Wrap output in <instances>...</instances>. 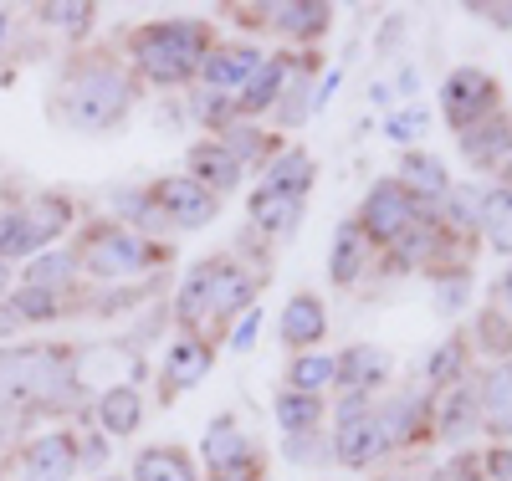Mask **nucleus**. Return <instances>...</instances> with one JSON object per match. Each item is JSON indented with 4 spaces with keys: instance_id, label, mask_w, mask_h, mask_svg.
I'll return each instance as SVG.
<instances>
[{
    "instance_id": "obj_1",
    "label": "nucleus",
    "mask_w": 512,
    "mask_h": 481,
    "mask_svg": "<svg viewBox=\"0 0 512 481\" xmlns=\"http://www.w3.org/2000/svg\"><path fill=\"white\" fill-rule=\"evenodd\" d=\"M134 103H139V77L108 47L67 57L52 87V118L72 128V134H113V128L128 123Z\"/></svg>"
},
{
    "instance_id": "obj_2",
    "label": "nucleus",
    "mask_w": 512,
    "mask_h": 481,
    "mask_svg": "<svg viewBox=\"0 0 512 481\" xmlns=\"http://www.w3.org/2000/svg\"><path fill=\"white\" fill-rule=\"evenodd\" d=\"M210 47H216V26L195 16H159L118 31V52L128 57L139 87H164V93L200 82V62Z\"/></svg>"
},
{
    "instance_id": "obj_3",
    "label": "nucleus",
    "mask_w": 512,
    "mask_h": 481,
    "mask_svg": "<svg viewBox=\"0 0 512 481\" xmlns=\"http://www.w3.org/2000/svg\"><path fill=\"white\" fill-rule=\"evenodd\" d=\"M77 405L72 343H11L0 348V420L62 415Z\"/></svg>"
},
{
    "instance_id": "obj_4",
    "label": "nucleus",
    "mask_w": 512,
    "mask_h": 481,
    "mask_svg": "<svg viewBox=\"0 0 512 481\" xmlns=\"http://www.w3.org/2000/svg\"><path fill=\"white\" fill-rule=\"evenodd\" d=\"M72 261H77V272L82 282H98V287H123V282H144L154 272H164L169 261H175V246L169 241H149L139 236L134 226H123V221H88V226H77L72 236Z\"/></svg>"
},
{
    "instance_id": "obj_5",
    "label": "nucleus",
    "mask_w": 512,
    "mask_h": 481,
    "mask_svg": "<svg viewBox=\"0 0 512 481\" xmlns=\"http://www.w3.org/2000/svg\"><path fill=\"white\" fill-rule=\"evenodd\" d=\"M72 226H77L72 195L41 190V195L21 200V210H16V236H11V246H6V261H31V256H41V251H52Z\"/></svg>"
},
{
    "instance_id": "obj_6",
    "label": "nucleus",
    "mask_w": 512,
    "mask_h": 481,
    "mask_svg": "<svg viewBox=\"0 0 512 481\" xmlns=\"http://www.w3.org/2000/svg\"><path fill=\"white\" fill-rule=\"evenodd\" d=\"M328 415H333V441H328L333 461L349 471H369L384 456V430L374 420V400L369 395H338L328 405Z\"/></svg>"
},
{
    "instance_id": "obj_7",
    "label": "nucleus",
    "mask_w": 512,
    "mask_h": 481,
    "mask_svg": "<svg viewBox=\"0 0 512 481\" xmlns=\"http://www.w3.org/2000/svg\"><path fill=\"white\" fill-rule=\"evenodd\" d=\"M82 466V441L77 430L52 425V430H36L31 441L16 446L11 456V476L16 481H72Z\"/></svg>"
},
{
    "instance_id": "obj_8",
    "label": "nucleus",
    "mask_w": 512,
    "mask_h": 481,
    "mask_svg": "<svg viewBox=\"0 0 512 481\" xmlns=\"http://www.w3.org/2000/svg\"><path fill=\"white\" fill-rule=\"evenodd\" d=\"M410 221H420V205H415V195H410L400 180H379V185H369V195L359 200V215H354V226L369 236L374 251H379V246H390Z\"/></svg>"
},
{
    "instance_id": "obj_9",
    "label": "nucleus",
    "mask_w": 512,
    "mask_h": 481,
    "mask_svg": "<svg viewBox=\"0 0 512 481\" xmlns=\"http://www.w3.org/2000/svg\"><path fill=\"white\" fill-rule=\"evenodd\" d=\"M497 77L482 72V67H456L446 82H441V113L446 123L456 128V134H466V128H477L497 113Z\"/></svg>"
},
{
    "instance_id": "obj_10",
    "label": "nucleus",
    "mask_w": 512,
    "mask_h": 481,
    "mask_svg": "<svg viewBox=\"0 0 512 481\" xmlns=\"http://www.w3.org/2000/svg\"><path fill=\"white\" fill-rule=\"evenodd\" d=\"M216 277H210V328H231L241 313L256 308V292H262V272H251L246 261H236L231 251H216Z\"/></svg>"
},
{
    "instance_id": "obj_11",
    "label": "nucleus",
    "mask_w": 512,
    "mask_h": 481,
    "mask_svg": "<svg viewBox=\"0 0 512 481\" xmlns=\"http://www.w3.org/2000/svg\"><path fill=\"white\" fill-rule=\"evenodd\" d=\"M149 195L164 210V221H169V231H175V236L180 231H205L221 215V200L210 195L205 185H195L190 174H164V180L149 185Z\"/></svg>"
},
{
    "instance_id": "obj_12",
    "label": "nucleus",
    "mask_w": 512,
    "mask_h": 481,
    "mask_svg": "<svg viewBox=\"0 0 512 481\" xmlns=\"http://www.w3.org/2000/svg\"><path fill=\"white\" fill-rule=\"evenodd\" d=\"M210 369H216V338H200V333H175V343L164 348V364H159V400H180L185 389H195Z\"/></svg>"
},
{
    "instance_id": "obj_13",
    "label": "nucleus",
    "mask_w": 512,
    "mask_h": 481,
    "mask_svg": "<svg viewBox=\"0 0 512 481\" xmlns=\"http://www.w3.org/2000/svg\"><path fill=\"white\" fill-rule=\"evenodd\" d=\"M267 62V52L256 41H216L200 62V87H216V93H241V87L256 77V67Z\"/></svg>"
},
{
    "instance_id": "obj_14",
    "label": "nucleus",
    "mask_w": 512,
    "mask_h": 481,
    "mask_svg": "<svg viewBox=\"0 0 512 481\" xmlns=\"http://www.w3.org/2000/svg\"><path fill=\"white\" fill-rule=\"evenodd\" d=\"M262 456V446L251 441V430L226 410V415H216L205 425V441H200V461H205V476H221V471H236V466H246V461H256Z\"/></svg>"
},
{
    "instance_id": "obj_15",
    "label": "nucleus",
    "mask_w": 512,
    "mask_h": 481,
    "mask_svg": "<svg viewBox=\"0 0 512 481\" xmlns=\"http://www.w3.org/2000/svg\"><path fill=\"white\" fill-rule=\"evenodd\" d=\"M185 174H190L195 185H205L216 200H226V195L246 180L241 159H236L221 139H200V144H190V149H185Z\"/></svg>"
},
{
    "instance_id": "obj_16",
    "label": "nucleus",
    "mask_w": 512,
    "mask_h": 481,
    "mask_svg": "<svg viewBox=\"0 0 512 481\" xmlns=\"http://www.w3.org/2000/svg\"><path fill=\"white\" fill-rule=\"evenodd\" d=\"M277 333H282V348H292V354H313L328 338V302L318 292H292Z\"/></svg>"
},
{
    "instance_id": "obj_17",
    "label": "nucleus",
    "mask_w": 512,
    "mask_h": 481,
    "mask_svg": "<svg viewBox=\"0 0 512 481\" xmlns=\"http://www.w3.org/2000/svg\"><path fill=\"white\" fill-rule=\"evenodd\" d=\"M144 415H149L144 389L128 384V379L108 384L103 395H98V405H93V420H98V430L108 435V441H128V435H139L144 430Z\"/></svg>"
},
{
    "instance_id": "obj_18",
    "label": "nucleus",
    "mask_w": 512,
    "mask_h": 481,
    "mask_svg": "<svg viewBox=\"0 0 512 481\" xmlns=\"http://www.w3.org/2000/svg\"><path fill=\"white\" fill-rule=\"evenodd\" d=\"M292 52H272L262 67H256V77L236 93V118L241 123H256L262 113H272L277 103H282V93H287V77H292Z\"/></svg>"
},
{
    "instance_id": "obj_19",
    "label": "nucleus",
    "mask_w": 512,
    "mask_h": 481,
    "mask_svg": "<svg viewBox=\"0 0 512 481\" xmlns=\"http://www.w3.org/2000/svg\"><path fill=\"white\" fill-rule=\"evenodd\" d=\"M262 185H267V190H282V195H297V200H308V190L318 185V159H313L303 144H282V149L262 164Z\"/></svg>"
},
{
    "instance_id": "obj_20",
    "label": "nucleus",
    "mask_w": 512,
    "mask_h": 481,
    "mask_svg": "<svg viewBox=\"0 0 512 481\" xmlns=\"http://www.w3.org/2000/svg\"><path fill=\"white\" fill-rule=\"evenodd\" d=\"M395 359L384 354V348H369V343H354L338 354V395H369L390 379Z\"/></svg>"
},
{
    "instance_id": "obj_21",
    "label": "nucleus",
    "mask_w": 512,
    "mask_h": 481,
    "mask_svg": "<svg viewBox=\"0 0 512 481\" xmlns=\"http://www.w3.org/2000/svg\"><path fill=\"white\" fill-rule=\"evenodd\" d=\"M369 267H374L369 236H364L354 221H344V226L333 231V246H328V282H333V287H354Z\"/></svg>"
},
{
    "instance_id": "obj_22",
    "label": "nucleus",
    "mask_w": 512,
    "mask_h": 481,
    "mask_svg": "<svg viewBox=\"0 0 512 481\" xmlns=\"http://www.w3.org/2000/svg\"><path fill=\"white\" fill-rule=\"evenodd\" d=\"M272 420H277V430L287 435V441H313V435L323 430V420H328V400L297 395V389H277Z\"/></svg>"
},
{
    "instance_id": "obj_23",
    "label": "nucleus",
    "mask_w": 512,
    "mask_h": 481,
    "mask_svg": "<svg viewBox=\"0 0 512 481\" xmlns=\"http://www.w3.org/2000/svg\"><path fill=\"white\" fill-rule=\"evenodd\" d=\"M128 476L134 481H200V461L185 446H175V441H159V446H144L134 456Z\"/></svg>"
},
{
    "instance_id": "obj_24",
    "label": "nucleus",
    "mask_w": 512,
    "mask_h": 481,
    "mask_svg": "<svg viewBox=\"0 0 512 481\" xmlns=\"http://www.w3.org/2000/svg\"><path fill=\"white\" fill-rule=\"evenodd\" d=\"M379 430H384V451H400L410 441L425 435V400L420 395H390L379 410H374Z\"/></svg>"
},
{
    "instance_id": "obj_25",
    "label": "nucleus",
    "mask_w": 512,
    "mask_h": 481,
    "mask_svg": "<svg viewBox=\"0 0 512 481\" xmlns=\"http://www.w3.org/2000/svg\"><path fill=\"white\" fill-rule=\"evenodd\" d=\"M246 215H251V226L262 231V236H292V231H297V215H303V200L256 185V190L246 195Z\"/></svg>"
},
{
    "instance_id": "obj_26",
    "label": "nucleus",
    "mask_w": 512,
    "mask_h": 481,
    "mask_svg": "<svg viewBox=\"0 0 512 481\" xmlns=\"http://www.w3.org/2000/svg\"><path fill=\"white\" fill-rule=\"evenodd\" d=\"M282 389L328 400L333 389H338V354H323V348H313V354H292L287 359V374H282Z\"/></svg>"
},
{
    "instance_id": "obj_27",
    "label": "nucleus",
    "mask_w": 512,
    "mask_h": 481,
    "mask_svg": "<svg viewBox=\"0 0 512 481\" xmlns=\"http://www.w3.org/2000/svg\"><path fill=\"white\" fill-rule=\"evenodd\" d=\"M272 26L287 41H318L333 26V6H323V0H277V6H272Z\"/></svg>"
},
{
    "instance_id": "obj_28",
    "label": "nucleus",
    "mask_w": 512,
    "mask_h": 481,
    "mask_svg": "<svg viewBox=\"0 0 512 481\" xmlns=\"http://www.w3.org/2000/svg\"><path fill=\"white\" fill-rule=\"evenodd\" d=\"M16 282L47 287V292H62V297H82V272H77L72 251H41V256H31Z\"/></svg>"
},
{
    "instance_id": "obj_29",
    "label": "nucleus",
    "mask_w": 512,
    "mask_h": 481,
    "mask_svg": "<svg viewBox=\"0 0 512 481\" xmlns=\"http://www.w3.org/2000/svg\"><path fill=\"white\" fill-rule=\"evenodd\" d=\"M72 302H77V297H62V292H47V287H26V282H16V292L6 297V308H11V318H16L21 328H41V323L67 318V313H72Z\"/></svg>"
},
{
    "instance_id": "obj_30",
    "label": "nucleus",
    "mask_w": 512,
    "mask_h": 481,
    "mask_svg": "<svg viewBox=\"0 0 512 481\" xmlns=\"http://www.w3.org/2000/svg\"><path fill=\"white\" fill-rule=\"evenodd\" d=\"M400 185L415 195V205H425V200H446V190H451V174H446V164H441L436 154L410 149V154L400 159Z\"/></svg>"
},
{
    "instance_id": "obj_31",
    "label": "nucleus",
    "mask_w": 512,
    "mask_h": 481,
    "mask_svg": "<svg viewBox=\"0 0 512 481\" xmlns=\"http://www.w3.org/2000/svg\"><path fill=\"white\" fill-rule=\"evenodd\" d=\"M461 154H466V164H477V169L502 164V159L512 154V128H507V118H487V123H477V128H466V134H461Z\"/></svg>"
},
{
    "instance_id": "obj_32",
    "label": "nucleus",
    "mask_w": 512,
    "mask_h": 481,
    "mask_svg": "<svg viewBox=\"0 0 512 481\" xmlns=\"http://www.w3.org/2000/svg\"><path fill=\"white\" fill-rule=\"evenodd\" d=\"M482 425V405H477V389L472 384H446L441 395V415H436V430L446 441H461V435H472Z\"/></svg>"
},
{
    "instance_id": "obj_33",
    "label": "nucleus",
    "mask_w": 512,
    "mask_h": 481,
    "mask_svg": "<svg viewBox=\"0 0 512 481\" xmlns=\"http://www.w3.org/2000/svg\"><path fill=\"white\" fill-rule=\"evenodd\" d=\"M477 405H482V425L492 435H512V364H497L482 389H477Z\"/></svg>"
},
{
    "instance_id": "obj_34",
    "label": "nucleus",
    "mask_w": 512,
    "mask_h": 481,
    "mask_svg": "<svg viewBox=\"0 0 512 481\" xmlns=\"http://www.w3.org/2000/svg\"><path fill=\"white\" fill-rule=\"evenodd\" d=\"M436 241H441V226L431 221V215H420V221H410L395 241H390V261L395 272H410V267H425V261L436 256Z\"/></svg>"
},
{
    "instance_id": "obj_35",
    "label": "nucleus",
    "mask_w": 512,
    "mask_h": 481,
    "mask_svg": "<svg viewBox=\"0 0 512 481\" xmlns=\"http://www.w3.org/2000/svg\"><path fill=\"white\" fill-rule=\"evenodd\" d=\"M221 144H226V149L241 159V169H251V164L262 169V164H267V159L282 149V139H277V134H267L262 123H241V118H236V123L226 128V134H221Z\"/></svg>"
},
{
    "instance_id": "obj_36",
    "label": "nucleus",
    "mask_w": 512,
    "mask_h": 481,
    "mask_svg": "<svg viewBox=\"0 0 512 481\" xmlns=\"http://www.w3.org/2000/svg\"><path fill=\"white\" fill-rule=\"evenodd\" d=\"M31 16H36L41 26H57V31L88 36L93 21H98V6H93V0H47V6H36Z\"/></svg>"
},
{
    "instance_id": "obj_37",
    "label": "nucleus",
    "mask_w": 512,
    "mask_h": 481,
    "mask_svg": "<svg viewBox=\"0 0 512 481\" xmlns=\"http://www.w3.org/2000/svg\"><path fill=\"white\" fill-rule=\"evenodd\" d=\"M190 113H195V123H205L210 134H226V128L236 123V98L231 93H216V87H195V103H190Z\"/></svg>"
},
{
    "instance_id": "obj_38",
    "label": "nucleus",
    "mask_w": 512,
    "mask_h": 481,
    "mask_svg": "<svg viewBox=\"0 0 512 481\" xmlns=\"http://www.w3.org/2000/svg\"><path fill=\"white\" fill-rule=\"evenodd\" d=\"M256 333H262V308L241 313V318L226 328V348H231V354H251V348H256Z\"/></svg>"
},
{
    "instance_id": "obj_39",
    "label": "nucleus",
    "mask_w": 512,
    "mask_h": 481,
    "mask_svg": "<svg viewBox=\"0 0 512 481\" xmlns=\"http://www.w3.org/2000/svg\"><path fill=\"white\" fill-rule=\"evenodd\" d=\"M456 369H461V343H441L431 354V364H425V379L436 389H446V379H456Z\"/></svg>"
},
{
    "instance_id": "obj_40",
    "label": "nucleus",
    "mask_w": 512,
    "mask_h": 481,
    "mask_svg": "<svg viewBox=\"0 0 512 481\" xmlns=\"http://www.w3.org/2000/svg\"><path fill=\"white\" fill-rule=\"evenodd\" d=\"M466 292H472V282H466V272H456L451 282H436V308H441V313H461Z\"/></svg>"
},
{
    "instance_id": "obj_41",
    "label": "nucleus",
    "mask_w": 512,
    "mask_h": 481,
    "mask_svg": "<svg viewBox=\"0 0 512 481\" xmlns=\"http://www.w3.org/2000/svg\"><path fill=\"white\" fill-rule=\"evenodd\" d=\"M425 123H431V118H425L420 108H405V113H395V118H390V139H395V144L420 139V134H425Z\"/></svg>"
},
{
    "instance_id": "obj_42",
    "label": "nucleus",
    "mask_w": 512,
    "mask_h": 481,
    "mask_svg": "<svg viewBox=\"0 0 512 481\" xmlns=\"http://www.w3.org/2000/svg\"><path fill=\"white\" fill-rule=\"evenodd\" d=\"M436 481H482V461L477 456H456L451 466H441Z\"/></svg>"
},
{
    "instance_id": "obj_43",
    "label": "nucleus",
    "mask_w": 512,
    "mask_h": 481,
    "mask_svg": "<svg viewBox=\"0 0 512 481\" xmlns=\"http://www.w3.org/2000/svg\"><path fill=\"white\" fill-rule=\"evenodd\" d=\"M482 471H487L492 481H512V451H507V446H492V451L482 456Z\"/></svg>"
},
{
    "instance_id": "obj_44",
    "label": "nucleus",
    "mask_w": 512,
    "mask_h": 481,
    "mask_svg": "<svg viewBox=\"0 0 512 481\" xmlns=\"http://www.w3.org/2000/svg\"><path fill=\"white\" fill-rule=\"evenodd\" d=\"M205 481H267V456H256L236 471H221V476H205Z\"/></svg>"
},
{
    "instance_id": "obj_45",
    "label": "nucleus",
    "mask_w": 512,
    "mask_h": 481,
    "mask_svg": "<svg viewBox=\"0 0 512 481\" xmlns=\"http://www.w3.org/2000/svg\"><path fill=\"white\" fill-rule=\"evenodd\" d=\"M487 236H492V251H512V210L487 226Z\"/></svg>"
},
{
    "instance_id": "obj_46",
    "label": "nucleus",
    "mask_w": 512,
    "mask_h": 481,
    "mask_svg": "<svg viewBox=\"0 0 512 481\" xmlns=\"http://www.w3.org/2000/svg\"><path fill=\"white\" fill-rule=\"evenodd\" d=\"M16 210H21V205H0V256H6V246H11V236H16Z\"/></svg>"
},
{
    "instance_id": "obj_47",
    "label": "nucleus",
    "mask_w": 512,
    "mask_h": 481,
    "mask_svg": "<svg viewBox=\"0 0 512 481\" xmlns=\"http://www.w3.org/2000/svg\"><path fill=\"white\" fill-rule=\"evenodd\" d=\"M16 292V261H6V256H0V302H6Z\"/></svg>"
},
{
    "instance_id": "obj_48",
    "label": "nucleus",
    "mask_w": 512,
    "mask_h": 481,
    "mask_svg": "<svg viewBox=\"0 0 512 481\" xmlns=\"http://www.w3.org/2000/svg\"><path fill=\"white\" fill-rule=\"evenodd\" d=\"M497 297H502V308L512 313V267L502 272V282H497Z\"/></svg>"
},
{
    "instance_id": "obj_49",
    "label": "nucleus",
    "mask_w": 512,
    "mask_h": 481,
    "mask_svg": "<svg viewBox=\"0 0 512 481\" xmlns=\"http://www.w3.org/2000/svg\"><path fill=\"white\" fill-rule=\"evenodd\" d=\"M11 31H16V11H0V47L11 41Z\"/></svg>"
},
{
    "instance_id": "obj_50",
    "label": "nucleus",
    "mask_w": 512,
    "mask_h": 481,
    "mask_svg": "<svg viewBox=\"0 0 512 481\" xmlns=\"http://www.w3.org/2000/svg\"><path fill=\"white\" fill-rule=\"evenodd\" d=\"M374 481H410V476H400V471H384V476H374Z\"/></svg>"
},
{
    "instance_id": "obj_51",
    "label": "nucleus",
    "mask_w": 512,
    "mask_h": 481,
    "mask_svg": "<svg viewBox=\"0 0 512 481\" xmlns=\"http://www.w3.org/2000/svg\"><path fill=\"white\" fill-rule=\"evenodd\" d=\"M98 481H134V476H123V471H113V476H98Z\"/></svg>"
},
{
    "instance_id": "obj_52",
    "label": "nucleus",
    "mask_w": 512,
    "mask_h": 481,
    "mask_svg": "<svg viewBox=\"0 0 512 481\" xmlns=\"http://www.w3.org/2000/svg\"><path fill=\"white\" fill-rule=\"evenodd\" d=\"M0 481H11V476H0Z\"/></svg>"
}]
</instances>
